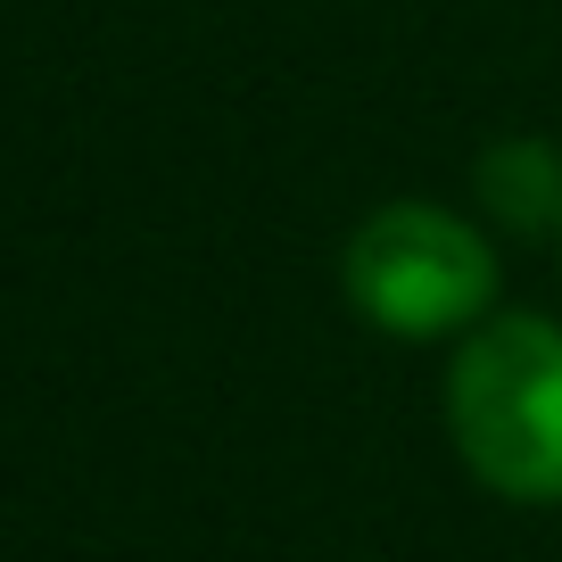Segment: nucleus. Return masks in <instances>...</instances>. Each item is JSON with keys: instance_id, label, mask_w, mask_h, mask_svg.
I'll return each mask as SVG.
<instances>
[{"instance_id": "3", "label": "nucleus", "mask_w": 562, "mask_h": 562, "mask_svg": "<svg viewBox=\"0 0 562 562\" xmlns=\"http://www.w3.org/2000/svg\"><path fill=\"white\" fill-rule=\"evenodd\" d=\"M472 182H480V207L505 232H562V149L554 140H496Z\"/></svg>"}, {"instance_id": "1", "label": "nucleus", "mask_w": 562, "mask_h": 562, "mask_svg": "<svg viewBox=\"0 0 562 562\" xmlns=\"http://www.w3.org/2000/svg\"><path fill=\"white\" fill-rule=\"evenodd\" d=\"M447 439L505 505H562V323L488 315L447 364Z\"/></svg>"}, {"instance_id": "2", "label": "nucleus", "mask_w": 562, "mask_h": 562, "mask_svg": "<svg viewBox=\"0 0 562 562\" xmlns=\"http://www.w3.org/2000/svg\"><path fill=\"white\" fill-rule=\"evenodd\" d=\"M348 306L389 339H463L496 315V248L439 199H389L348 232Z\"/></svg>"}]
</instances>
